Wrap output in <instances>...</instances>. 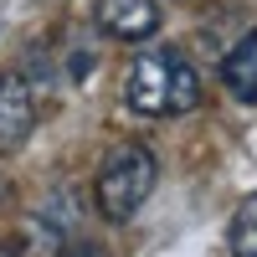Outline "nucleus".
<instances>
[{
	"label": "nucleus",
	"mask_w": 257,
	"mask_h": 257,
	"mask_svg": "<svg viewBox=\"0 0 257 257\" xmlns=\"http://www.w3.org/2000/svg\"><path fill=\"white\" fill-rule=\"evenodd\" d=\"M123 103L144 118H180L201 108V77L175 47H149L123 72Z\"/></svg>",
	"instance_id": "obj_1"
},
{
	"label": "nucleus",
	"mask_w": 257,
	"mask_h": 257,
	"mask_svg": "<svg viewBox=\"0 0 257 257\" xmlns=\"http://www.w3.org/2000/svg\"><path fill=\"white\" fill-rule=\"evenodd\" d=\"M155 180H160V165H155V155H149L139 139L113 144L108 155H103V165H98V180H93V201L103 211V221H128L149 201Z\"/></svg>",
	"instance_id": "obj_2"
},
{
	"label": "nucleus",
	"mask_w": 257,
	"mask_h": 257,
	"mask_svg": "<svg viewBox=\"0 0 257 257\" xmlns=\"http://www.w3.org/2000/svg\"><path fill=\"white\" fill-rule=\"evenodd\" d=\"M41 118V93L26 72H0V155H16Z\"/></svg>",
	"instance_id": "obj_3"
},
{
	"label": "nucleus",
	"mask_w": 257,
	"mask_h": 257,
	"mask_svg": "<svg viewBox=\"0 0 257 257\" xmlns=\"http://www.w3.org/2000/svg\"><path fill=\"white\" fill-rule=\"evenodd\" d=\"M93 21L113 41H149L160 31V6L155 0H98Z\"/></svg>",
	"instance_id": "obj_4"
},
{
	"label": "nucleus",
	"mask_w": 257,
	"mask_h": 257,
	"mask_svg": "<svg viewBox=\"0 0 257 257\" xmlns=\"http://www.w3.org/2000/svg\"><path fill=\"white\" fill-rule=\"evenodd\" d=\"M62 252H67V231L57 216H41V211H31L11 237V257H62Z\"/></svg>",
	"instance_id": "obj_5"
},
{
	"label": "nucleus",
	"mask_w": 257,
	"mask_h": 257,
	"mask_svg": "<svg viewBox=\"0 0 257 257\" xmlns=\"http://www.w3.org/2000/svg\"><path fill=\"white\" fill-rule=\"evenodd\" d=\"M221 82L231 88L237 103H257V31H247L221 62Z\"/></svg>",
	"instance_id": "obj_6"
},
{
	"label": "nucleus",
	"mask_w": 257,
	"mask_h": 257,
	"mask_svg": "<svg viewBox=\"0 0 257 257\" xmlns=\"http://www.w3.org/2000/svg\"><path fill=\"white\" fill-rule=\"evenodd\" d=\"M226 247L231 257H257V196H247L226 221Z\"/></svg>",
	"instance_id": "obj_7"
},
{
	"label": "nucleus",
	"mask_w": 257,
	"mask_h": 257,
	"mask_svg": "<svg viewBox=\"0 0 257 257\" xmlns=\"http://www.w3.org/2000/svg\"><path fill=\"white\" fill-rule=\"evenodd\" d=\"M62 257H113L108 247H98V242H77V247H67Z\"/></svg>",
	"instance_id": "obj_8"
},
{
	"label": "nucleus",
	"mask_w": 257,
	"mask_h": 257,
	"mask_svg": "<svg viewBox=\"0 0 257 257\" xmlns=\"http://www.w3.org/2000/svg\"><path fill=\"white\" fill-rule=\"evenodd\" d=\"M0 201H6V180H0Z\"/></svg>",
	"instance_id": "obj_9"
}]
</instances>
